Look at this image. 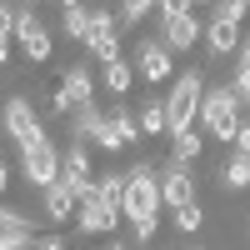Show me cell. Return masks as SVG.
<instances>
[{
	"label": "cell",
	"mask_w": 250,
	"mask_h": 250,
	"mask_svg": "<svg viewBox=\"0 0 250 250\" xmlns=\"http://www.w3.org/2000/svg\"><path fill=\"white\" fill-rule=\"evenodd\" d=\"M200 95H205V75L200 70H185L170 80V95H160V110H165V135L195 125V110H200Z\"/></svg>",
	"instance_id": "obj_1"
},
{
	"label": "cell",
	"mask_w": 250,
	"mask_h": 250,
	"mask_svg": "<svg viewBox=\"0 0 250 250\" xmlns=\"http://www.w3.org/2000/svg\"><path fill=\"white\" fill-rule=\"evenodd\" d=\"M120 215L125 220H145V215H160V190H155V165H130L120 175Z\"/></svg>",
	"instance_id": "obj_2"
},
{
	"label": "cell",
	"mask_w": 250,
	"mask_h": 250,
	"mask_svg": "<svg viewBox=\"0 0 250 250\" xmlns=\"http://www.w3.org/2000/svg\"><path fill=\"white\" fill-rule=\"evenodd\" d=\"M0 130H5L20 150H30V145L50 140L45 125H40V115H35V105H30V95H10L5 105H0Z\"/></svg>",
	"instance_id": "obj_3"
},
{
	"label": "cell",
	"mask_w": 250,
	"mask_h": 250,
	"mask_svg": "<svg viewBox=\"0 0 250 250\" xmlns=\"http://www.w3.org/2000/svg\"><path fill=\"white\" fill-rule=\"evenodd\" d=\"M200 120H205V130H210L215 140H230V130L240 125V115H245V105L225 90V85H215V90H205L200 95V110H195Z\"/></svg>",
	"instance_id": "obj_4"
},
{
	"label": "cell",
	"mask_w": 250,
	"mask_h": 250,
	"mask_svg": "<svg viewBox=\"0 0 250 250\" xmlns=\"http://www.w3.org/2000/svg\"><path fill=\"white\" fill-rule=\"evenodd\" d=\"M10 45H20L30 55V65H45L50 60V50H55V40H50V30L40 25V15L35 10H20L15 5V20H10Z\"/></svg>",
	"instance_id": "obj_5"
},
{
	"label": "cell",
	"mask_w": 250,
	"mask_h": 250,
	"mask_svg": "<svg viewBox=\"0 0 250 250\" xmlns=\"http://www.w3.org/2000/svg\"><path fill=\"white\" fill-rule=\"evenodd\" d=\"M20 175H25L30 190H45V185L60 175V145L40 140V145H30V150H20Z\"/></svg>",
	"instance_id": "obj_6"
},
{
	"label": "cell",
	"mask_w": 250,
	"mask_h": 250,
	"mask_svg": "<svg viewBox=\"0 0 250 250\" xmlns=\"http://www.w3.org/2000/svg\"><path fill=\"white\" fill-rule=\"evenodd\" d=\"M80 100H95V75H90V65H70V70H60L55 95H50V110L65 115V110L80 105Z\"/></svg>",
	"instance_id": "obj_7"
},
{
	"label": "cell",
	"mask_w": 250,
	"mask_h": 250,
	"mask_svg": "<svg viewBox=\"0 0 250 250\" xmlns=\"http://www.w3.org/2000/svg\"><path fill=\"white\" fill-rule=\"evenodd\" d=\"M115 220H120V210H110L90 185L75 195V225H80V235H100V240H105V235L115 230Z\"/></svg>",
	"instance_id": "obj_8"
},
{
	"label": "cell",
	"mask_w": 250,
	"mask_h": 250,
	"mask_svg": "<svg viewBox=\"0 0 250 250\" xmlns=\"http://www.w3.org/2000/svg\"><path fill=\"white\" fill-rule=\"evenodd\" d=\"M85 50L100 55V65H105V60H120V25H115V15H110V10H100V5H90Z\"/></svg>",
	"instance_id": "obj_9"
},
{
	"label": "cell",
	"mask_w": 250,
	"mask_h": 250,
	"mask_svg": "<svg viewBox=\"0 0 250 250\" xmlns=\"http://www.w3.org/2000/svg\"><path fill=\"white\" fill-rule=\"evenodd\" d=\"M55 180L65 185L70 195H80V190L95 180V165H90V145H85V140H70L65 150H60V175H55Z\"/></svg>",
	"instance_id": "obj_10"
},
{
	"label": "cell",
	"mask_w": 250,
	"mask_h": 250,
	"mask_svg": "<svg viewBox=\"0 0 250 250\" xmlns=\"http://www.w3.org/2000/svg\"><path fill=\"white\" fill-rule=\"evenodd\" d=\"M155 190H160V205L180 210V205L195 200V175L185 165H165V170H155Z\"/></svg>",
	"instance_id": "obj_11"
},
{
	"label": "cell",
	"mask_w": 250,
	"mask_h": 250,
	"mask_svg": "<svg viewBox=\"0 0 250 250\" xmlns=\"http://www.w3.org/2000/svg\"><path fill=\"white\" fill-rule=\"evenodd\" d=\"M140 80H150V85H160V80H170V70H175V55L160 45V40H140L135 45V65H130Z\"/></svg>",
	"instance_id": "obj_12"
},
{
	"label": "cell",
	"mask_w": 250,
	"mask_h": 250,
	"mask_svg": "<svg viewBox=\"0 0 250 250\" xmlns=\"http://www.w3.org/2000/svg\"><path fill=\"white\" fill-rule=\"evenodd\" d=\"M200 40V15L195 10H180V15H160V45L165 50H190Z\"/></svg>",
	"instance_id": "obj_13"
},
{
	"label": "cell",
	"mask_w": 250,
	"mask_h": 250,
	"mask_svg": "<svg viewBox=\"0 0 250 250\" xmlns=\"http://www.w3.org/2000/svg\"><path fill=\"white\" fill-rule=\"evenodd\" d=\"M240 20H225V15H210V25H205V45L210 55H235L240 50Z\"/></svg>",
	"instance_id": "obj_14"
},
{
	"label": "cell",
	"mask_w": 250,
	"mask_h": 250,
	"mask_svg": "<svg viewBox=\"0 0 250 250\" xmlns=\"http://www.w3.org/2000/svg\"><path fill=\"white\" fill-rule=\"evenodd\" d=\"M65 115H70V140H85V145L95 140L100 120H105V110H100L95 100H80V105H75V110H65Z\"/></svg>",
	"instance_id": "obj_15"
},
{
	"label": "cell",
	"mask_w": 250,
	"mask_h": 250,
	"mask_svg": "<svg viewBox=\"0 0 250 250\" xmlns=\"http://www.w3.org/2000/svg\"><path fill=\"white\" fill-rule=\"evenodd\" d=\"M200 150H205V135H195V125H185V130H175L170 135V165H190L200 160Z\"/></svg>",
	"instance_id": "obj_16"
},
{
	"label": "cell",
	"mask_w": 250,
	"mask_h": 250,
	"mask_svg": "<svg viewBox=\"0 0 250 250\" xmlns=\"http://www.w3.org/2000/svg\"><path fill=\"white\" fill-rule=\"evenodd\" d=\"M40 200H45V220H55V225H65L70 210H75V195H70L60 180H50L45 190H40Z\"/></svg>",
	"instance_id": "obj_17"
},
{
	"label": "cell",
	"mask_w": 250,
	"mask_h": 250,
	"mask_svg": "<svg viewBox=\"0 0 250 250\" xmlns=\"http://www.w3.org/2000/svg\"><path fill=\"white\" fill-rule=\"evenodd\" d=\"M250 185V155H230L220 165V190H245Z\"/></svg>",
	"instance_id": "obj_18"
},
{
	"label": "cell",
	"mask_w": 250,
	"mask_h": 250,
	"mask_svg": "<svg viewBox=\"0 0 250 250\" xmlns=\"http://www.w3.org/2000/svg\"><path fill=\"white\" fill-rule=\"evenodd\" d=\"M105 125H110V135L120 140V150H125V145H135V140H140V130H135V115L125 110V105H115V110L105 115Z\"/></svg>",
	"instance_id": "obj_19"
},
{
	"label": "cell",
	"mask_w": 250,
	"mask_h": 250,
	"mask_svg": "<svg viewBox=\"0 0 250 250\" xmlns=\"http://www.w3.org/2000/svg\"><path fill=\"white\" fill-rule=\"evenodd\" d=\"M135 130H140V140H145V135H165V110H160V100H145V105L135 110Z\"/></svg>",
	"instance_id": "obj_20"
},
{
	"label": "cell",
	"mask_w": 250,
	"mask_h": 250,
	"mask_svg": "<svg viewBox=\"0 0 250 250\" xmlns=\"http://www.w3.org/2000/svg\"><path fill=\"white\" fill-rule=\"evenodd\" d=\"M100 80H105L115 95H125L130 80H135V70H130V60H105V65H100Z\"/></svg>",
	"instance_id": "obj_21"
},
{
	"label": "cell",
	"mask_w": 250,
	"mask_h": 250,
	"mask_svg": "<svg viewBox=\"0 0 250 250\" xmlns=\"http://www.w3.org/2000/svg\"><path fill=\"white\" fill-rule=\"evenodd\" d=\"M85 25H90V5H65L60 10V30L70 40H85Z\"/></svg>",
	"instance_id": "obj_22"
},
{
	"label": "cell",
	"mask_w": 250,
	"mask_h": 250,
	"mask_svg": "<svg viewBox=\"0 0 250 250\" xmlns=\"http://www.w3.org/2000/svg\"><path fill=\"white\" fill-rule=\"evenodd\" d=\"M155 10V0H120V15H115V25L120 30H130V25H140L145 15Z\"/></svg>",
	"instance_id": "obj_23"
},
{
	"label": "cell",
	"mask_w": 250,
	"mask_h": 250,
	"mask_svg": "<svg viewBox=\"0 0 250 250\" xmlns=\"http://www.w3.org/2000/svg\"><path fill=\"white\" fill-rule=\"evenodd\" d=\"M200 220H205V210H200L195 200H190V205H180V210H175V225H180L185 235H195V230H200Z\"/></svg>",
	"instance_id": "obj_24"
},
{
	"label": "cell",
	"mask_w": 250,
	"mask_h": 250,
	"mask_svg": "<svg viewBox=\"0 0 250 250\" xmlns=\"http://www.w3.org/2000/svg\"><path fill=\"white\" fill-rule=\"evenodd\" d=\"M35 230H0V250H30Z\"/></svg>",
	"instance_id": "obj_25"
},
{
	"label": "cell",
	"mask_w": 250,
	"mask_h": 250,
	"mask_svg": "<svg viewBox=\"0 0 250 250\" xmlns=\"http://www.w3.org/2000/svg\"><path fill=\"white\" fill-rule=\"evenodd\" d=\"M135 225V245H150L155 230H160V215H145V220H130Z\"/></svg>",
	"instance_id": "obj_26"
},
{
	"label": "cell",
	"mask_w": 250,
	"mask_h": 250,
	"mask_svg": "<svg viewBox=\"0 0 250 250\" xmlns=\"http://www.w3.org/2000/svg\"><path fill=\"white\" fill-rule=\"evenodd\" d=\"M245 5H250V0H220L215 15H225V20H245Z\"/></svg>",
	"instance_id": "obj_27"
},
{
	"label": "cell",
	"mask_w": 250,
	"mask_h": 250,
	"mask_svg": "<svg viewBox=\"0 0 250 250\" xmlns=\"http://www.w3.org/2000/svg\"><path fill=\"white\" fill-rule=\"evenodd\" d=\"M35 250H70V245L60 240V235H40V240H35Z\"/></svg>",
	"instance_id": "obj_28"
},
{
	"label": "cell",
	"mask_w": 250,
	"mask_h": 250,
	"mask_svg": "<svg viewBox=\"0 0 250 250\" xmlns=\"http://www.w3.org/2000/svg\"><path fill=\"white\" fill-rule=\"evenodd\" d=\"M10 190V170H5V160H0V195Z\"/></svg>",
	"instance_id": "obj_29"
},
{
	"label": "cell",
	"mask_w": 250,
	"mask_h": 250,
	"mask_svg": "<svg viewBox=\"0 0 250 250\" xmlns=\"http://www.w3.org/2000/svg\"><path fill=\"white\" fill-rule=\"evenodd\" d=\"M95 250H125V245H120L115 235H105V245H95Z\"/></svg>",
	"instance_id": "obj_30"
},
{
	"label": "cell",
	"mask_w": 250,
	"mask_h": 250,
	"mask_svg": "<svg viewBox=\"0 0 250 250\" xmlns=\"http://www.w3.org/2000/svg\"><path fill=\"white\" fill-rule=\"evenodd\" d=\"M5 5H20V10H35V0H5Z\"/></svg>",
	"instance_id": "obj_31"
},
{
	"label": "cell",
	"mask_w": 250,
	"mask_h": 250,
	"mask_svg": "<svg viewBox=\"0 0 250 250\" xmlns=\"http://www.w3.org/2000/svg\"><path fill=\"white\" fill-rule=\"evenodd\" d=\"M65 5H85V0H60V10H65Z\"/></svg>",
	"instance_id": "obj_32"
},
{
	"label": "cell",
	"mask_w": 250,
	"mask_h": 250,
	"mask_svg": "<svg viewBox=\"0 0 250 250\" xmlns=\"http://www.w3.org/2000/svg\"><path fill=\"white\" fill-rule=\"evenodd\" d=\"M185 5H190V10H195V5H210V0H185Z\"/></svg>",
	"instance_id": "obj_33"
},
{
	"label": "cell",
	"mask_w": 250,
	"mask_h": 250,
	"mask_svg": "<svg viewBox=\"0 0 250 250\" xmlns=\"http://www.w3.org/2000/svg\"><path fill=\"white\" fill-rule=\"evenodd\" d=\"M0 160H5V140H0Z\"/></svg>",
	"instance_id": "obj_34"
}]
</instances>
